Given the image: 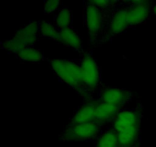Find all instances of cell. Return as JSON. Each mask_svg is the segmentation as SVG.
Masks as SVG:
<instances>
[{"label": "cell", "mask_w": 156, "mask_h": 147, "mask_svg": "<svg viewBox=\"0 0 156 147\" xmlns=\"http://www.w3.org/2000/svg\"><path fill=\"white\" fill-rule=\"evenodd\" d=\"M143 106L124 108L118 113L111 126L117 136L120 147H135L140 142Z\"/></svg>", "instance_id": "6da1fadb"}, {"label": "cell", "mask_w": 156, "mask_h": 147, "mask_svg": "<svg viewBox=\"0 0 156 147\" xmlns=\"http://www.w3.org/2000/svg\"><path fill=\"white\" fill-rule=\"evenodd\" d=\"M50 66L56 77L71 87L82 96L84 101L94 99L84 79L83 73L77 59H50Z\"/></svg>", "instance_id": "7a4b0ae2"}, {"label": "cell", "mask_w": 156, "mask_h": 147, "mask_svg": "<svg viewBox=\"0 0 156 147\" xmlns=\"http://www.w3.org/2000/svg\"><path fill=\"white\" fill-rule=\"evenodd\" d=\"M112 10H103L93 4L91 1L85 2L83 21L84 25L88 31L89 47H100L101 41L108 24V18Z\"/></svg>", "instance_id": "3957f363"}, {"label": "cell", "mask_w": 156, "mask_h": 147, "mask_svg": "<svg viewBox=\"0 0 156 147\" xmlns=\"http://www.w3.org/2000/svg\"><path fill=\"white\" fill-rule=\"evenodd\" d=\"M126 13H127L126 1H122V2L118 6L114 8L111 11L100 46L103 45L108 41H111L116 36L130 28L128 23Z\"/></svg>", "instance_id": "277c9868"}, {"label": "cell", "mask_w": 156, "mask_h": 147, "mask_svg": "<svg viewBox=\"0 0 156 147\" xmlns=\"http://www.w3.org/2000/svg\"><path fill=\"white\" fill-rule=\"evenodd\" d=\"M78 60L87 87L91 94L94 95L96 92H98L99 89L103 85L100 67L91 51H85Z\"/></svg>", "instance_id": "5b68a950"}, {"label": "cell", "mask_w": 156, "mask_h": 147, "mask_svg": "<svg viewBox=\"0 0 156 147\" xmlns=\"http://www.w3.org/2000/svg\"><path fill=\"white\" fill-rule=\"evenodd\" d=\"M102 129L95 122L79 124L73 126H65L61 136L63 141H88L98 137Z\"/></svg>", "instance_id": "8992f818"}, {"label": "cell", "mask_w": 156, "mask_h": 147, "mask_svg": "<svg viewBox=\"0 0 156 147\" xmlns=\"http://www.w3.org/2000/svg\"><path fill=\"white\" fill-rule=\"evenodd\" d=\"M98 93L100 100L123 107H126V104L130 102L134 96L133 93L131 90L110 87L105 84H103Z\"/></svg>", "instance_id": "52a82bcc"}, {"label": "cell", "mask_w": 156, "mask_h": 147, "mask_svg": "<svg viewBox=\"0 0 156 147\" xmlns=\"http://www.w3.org/2000/svg\"><path fill=\"white\" fill-rule=\"evenodd\" d=\"M127 4V20L129 28H134L138 24L145 22L149 18L153 2L140 0V1H126Z\"/></svg>", "instance_id": "ba28073f"}, {"label": "cell", "mask_w": 156, "mask_h": 147, "mask_svg": "<svg viewBox=\"0 0 156 147\" xmlns=\"http://www.w3.org/2000/svg\"><path fill=\"white\" fill-rule=\"evenodd\" d=\"M94 103L95 110L94 122L97 123L105 129L111 126L118 113L123 109L126 108L103 102L99 99H94Z\"/></svg>", "instance_id": "9c48e42d"}, {"label": "cell", "mask_w": 156, "mask_h": 147, "mask_svg": "<svg viewBox=\"0 0 156 147\" xmlns=\"http://www.w3.org/2000/svg\"><path fill=\"white\" fill-rule=\"evenodd\" d=\"M94 110H95L94 99L84 101L83 104H81L79 108L75 111L66 126H73L79 124L94 122Z\"/></svg>", "instance_id": "30bf717a"}, {"label": "cell", "mask_w": 156, "mask_h": 147, "mask_svg": "<svg viewBox=\"0 0 156 147\" xmlns=\"http://www.w3.org/2000/svg\"><path fill=\"white\" fill-rule=\"evenodd\" d=\"M26 47H34L39 40V21H31L24 27L21 28L13 35Z\"/></svg>", "instance_id": "8fae6325"}, {"label": "cell", "mask_w": 156, "mask_h": 147, "mask_svg": "<svg viewBox=\"0 0 156 147\" xmlns=\"http://www.w3.org/2000/svg\"><path fill=\"white\" fill-rule=\"evenodd\" d=\"M56 42L62 44L79 52L80 55L85 52L82 38L79 32L73 27L59 31V35Z\"/></svg>", "instance_id": "7c38bea8"}, {"label": "cell", "mask_w": 156, "mask_h": 147, "mask_svg": "<svg viewBox=\"0 0 156 147\" xmlns=\"http://www.w3.org/2000/svg\"><path fill=\"white\" fill-rule=\"evenodd\" d=\"M16 58L21 62L27 63H41L46 60L44 52L34 47H27L18 52Z\"/></svg>", "instance_id": "4fadbf2b"}, {"label": "cell", "mask_w": 156, "mask_h": 147, "mask_svg": "<svg viewBox=\"0 0 156 147\" xmlns=\"http://www.w3.org/2000/svg\"><path fill=\"white\" fill-rule=\"evenodd\" d=\"M53 23L59 31L73 27L72 26V23H73L72 11L67 6H62V8L56 12Z\"/></svg>", "instance_id": "5bb4252c"}, {"label": "cell", "mask_w": 156, "mask_h": 147, "mask_svg": "<svg viewBox=\"0 0 156 147\" xmlns=\"http://www.w3.org/2000/svg\"><path fill=\"white\" fill-rule=\"evenodd\" d=\"M119 146L118 139L115 131L111 126L105 128L101 133L95 142L94 147H117Z\"/></svg>", "instance_id": "9a60e30c"}, {"label": "cell", "mask_w": 156, "mask_h": 147, "mask_svg": "<svg viewBox=\"0 0 156 147\" xmlns=\"http://www.w3.org/2000/svg\"><path fill=\"white\" fill-rule=\"evenodd\" d=\"M39 33L41 37L50 38L56 41L59 38V31L56 28L53 23L41 20L39 21Z\"/></svg>", "instance_id": "2e32d148"}, {"label": "cell", "mask_w": 156, "mask_h": 147, "mask_svg": "<svg viewBox=\"0 0 156 147\" xmlns=\"http://www.w3.org/2000/svg\"><path fill=\"white\" fill-rule=\"evenodd\" d=\"M2 48L4 49L9 53H13L16 55L18 52L21 51L24 48H25V45L22 44L20 41H18L17 38H14L13 36L9 39L4 40L1 42Z\"/></svg>", "instance_id": "e0dca14e"}, {"label": "cell", "mask_w": 156, "mask_h": 147, "mask_svg": "<svg viewBox=\"0 0 156 147\" xmlns=\"http://www.w3.org/2000/svg\"><path fill=\"white\" fill-rule=\"evenodd\" d=\"M62 2L58 0L44 2V12L45 15H51V14L57 12L62 8Z\"/></svg>", "instance_id": "ac0fdd59"}, {"label": "cell", "mask_w": 156, "mask_h": 147, "mask_svg": "<svg viewBox=\"0 0 156 147\" xmlns=\"http://www.w3.org/2000/svg\"><path fill=\"white\" fill-rule=\"evenodd\" d=\"M152 12L156 16V2H153L152 8Z\"/></svg>", "instance_id": "d6986e66"}, {"label": "cell", "mask_w": 156, "mask_h": 147, "mask_svg": "<svg viewBox=\"0 0 156 147\" xmlns=\"http://www.w3.org/2000/svg\"><path fill=\"white\" fill-rule=\"evenodd\" d=\"M117 147H120V146H117Z\"/></svg>", "instance_id": "ffe728a7"}]
</instances>
